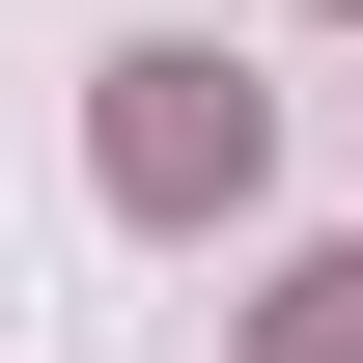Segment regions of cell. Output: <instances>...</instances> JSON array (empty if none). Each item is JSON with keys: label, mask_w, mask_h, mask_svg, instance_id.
<instances>
[{"label": "cell", "mask_w": 363, "mask_h": 363, "mask_svg": "<svg viewBox=\"0 0 363 363\" xmlns=\"http://www.w3.org/2000/svg\"><path fill=\"white\" fill-rule=\"evenodd\" d=\"M252 363H363V252H308V279H279V308H252Z\"/></svg>", "instance_id": "obj_2"}, {"label": "cell", "mask_w": 363, "mask_h": 363, "mask_svg": "<svg viewBox=\"0 0 363 363\" xmlns=\"http://www.w3.org/2000/svg\"><path fill=\"white\" fill-rule=\"evenodd\" d=\"M112 196H140V224H224V196H252V84H224V56H112Z\"/></svg>", "instance_id": "obj_1"}]
</instances>
